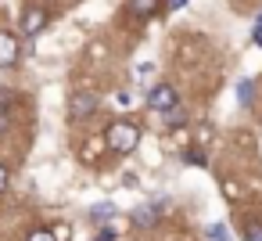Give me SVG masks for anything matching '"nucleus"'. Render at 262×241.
Listing matches in <instances>:
<instances>
[{
    "mask_svg": "<svg viewBox=\"0 0 262 241\" xmlns=\"http://www.w3.org/2000/svg\"><path fill=\"white\" fill-rule=\"evenodd\" d=\"M169 8H183V0H169Z\"/></svg>",
    "mask_w": 262,
    "mask_h": 241,
    "instance_id": "4be33fe9",
    "label": "nucleus"
},
{
    "mask_svg": "<svg viewBox=\"0 0 262 241\" xmlns=\"http://www.w3.org/2000/svg\"><path fill=\"white\" fill-rule=\"evenodd\" d=\"M4 187H8V169L0 166V191H4Z\"/></svg>",
    "mask_w": 262,
    "mask_h": 241,
    "instance_id": "412c9836",
    "label": "nucleus"
},
{
    "mask_svg": "<svg viewBox=\"0 0 262 241\" xmlns=\"http://www.w3.org/2000/svg\"><path fill=\"white\" fill-rule=\"evenodd\" d=\"M94 241H115V230H112V227H101V230H97V237H94Z\"/></svg>",
    "mask_w": 262,
    "mask_h": 241,
    "instance_id": "2eb2a0df",
    "label": "nucleus"
},
{
    "mask_svg": "<svg viewBox=\"0 0 262 241\" xmlns=\"http://www.w3.org/2000/svg\"><path fill=\"white\" fill-rule=\"evenodd\" d=\"M115 105H119V108H129L133 101H129V94H119V97H115Z\"/></svg>",
    "mask_w": 262,
    "mask_h": 241,
    "instance_id": "6ab92c4d",
    "label": "nucleus"
},
{
    "mask_svg": "<svg viewBox=\"0 0 262 241\" xmlns=\"http://www.w3.org/2000/svg\"><path fill=\"white\" fill-rule=\"evenodd\" d=\"M147 105H151L155 112H172V108H176L180 101H176V90H172V87L165 83V87H155V90L147 94Z\"/></svg>",
    "mask_w": 262,
    "mask_h": 241,
    "instance_id": "f03ea898",
    "label": "nucleus"
},
{
    "mask_svg": "<svg viewBox=\"0 0 262 241\" xmlns=\"http://www.w3.org/2000/svg\"><path fill=\"white\" fill-rule=\"evenodd\" d=\"M94 108H97V101H94L90 94H76V97H72V108H69V112H72V119H83V115H90Z\"/></svg>",
    "mask_w": 262,
    "mask_h": 241,
    "instance_id": "39448f33",
    "label": "nucleus"
},
{
    "mask_svg": "<svg viewBox=\"0 0 262 241\" xmlns=\"http://www.w3.org/2000/svg\"><path fill=\"white\" fill-rule=\"evenodd\" d=\"M251 36H255V44L262 47V15H258V22H255V33H251Z\"/></svg>",
    "mask_w": 262,
    "mask_h": 241,
    "instance_id": "a211bd4d",
    "label": "nucleus"
},
{
    "mask_svg": "<svg viewBox=\"0 0 262 241\" xmlns=\"http://www.w3.org/2000/svg\"><path fill=\"white\" fill-rule=\"evenodd\" d=\"M18 26H22V33H26V36H36V33L47 26V11H43V8H26Z\"/></svg>",
    "mask_w": 262,
    "mask_h": 241,
    "instance_id": "7ed1b4c3",
    "label": "nucleus"
},
{
    "mask_svg": "<svg viewBox=\"0 0 262 241\" xmlns=\"http://www.w3.org/2000/svg\"><path fill=\"white\" fill-rule=\"evenodd\" d=\"M0 130H8V112H4V105H0Z\"/></svg>",
    "mask_w": 262,
    "mask_h": 241,
    "instance_id": "aec40b11",
    "label": "nucleus"
},
{
    "mask_svg": "<svg viewBox=\"0 0 262 241\" xmlns=\"http://www.w3.org/2000/svg\"><path fill=\"white\" fill-rule=\"evenodd\" d=\"M26 241H58V237H54V230H43V227H40V230H33Z\"/></svg>",
    "mask_w": 262,
    "mask_h": 241,
    "instance_id": "9b49d317",
    "label": "nucleus"
},
{
    "mask_svg": "<svg viewBox=\"0 0 262 241\" xmlns=\"http://www.w3.org/2000/svg\"><path fill=\"white\" fill-rule=\"evenodd\" d=\"M129 11L140 15V18H151L158 11V0H129Z\"/></svg>",
    "mask_w": 262,
    "mask_h": 241,
    "instance_id": "0eeeda50",
    "label": "nucleus"
},
{
    "mask_svg": "<svg viewBox=\"0 0 262 241\" xmlns=\"http://www.w3.org/2000/svg\"><path fill=\"white\" fill-rule=\"evenodd\" d=\"M90 216H94L97 223H104L108 216H115V205H112V202H101V205H94V209H90Z\"/></svg>",
    "mask_w": 262,
    "mask_h": 241,
    "instance_id": "1a4fd4ad",
    "label": "nucleus"
},
{
    "mask_svg": "<svg viewBox=\"0 0 262 241\" xmlns=\"http://www.w3.org/2000/svg\"><path fill=\"white\" fill-rule=\"evenodd\" d=\"M165 115H169V126H180V123H183V119H187V112H183V108H180V105H176V108H172V112H165Z\"/></svg>",
    "mask_w": 262,
    "mask_h": 241,
    "instance_id": "f8f14e48",
    "label": "nucleus"
},
{
    "mask_svg": "<svg viewBox=\"0 0 262 241\" xmlns=\"http://www.w3.org/2000/svg\"><path fill=\"white\" fill-rule=\"evenodd\" d=\"M248 241H262V223H248Z\"/></svg>",
    "mask_w": 262,
    "mask_h": 241,
    "instance_id": "4468645a",
    "label": "nucleus"
},
{
    "mask_svg": "<svg viewBox=\"0 0 262 241\" xmlns=\"http://www.w3.org/2000/svg\"><path fill=\"white\" fill-rule=\"evenodd\" d=\"M158 209H162V205H144V209H137V212H133V223H137V227H155V223H158Z\"/></svg>",
    "mask_w": 262,
    "mask_h": 241,
    "instance_id": "423d86ee",
    "label": "nucleus"
},
{
    "mask_svg": "<svg viewBox=\"0 0 262 241\" xmlns=\"http://www.w3.org/2000/svg\"><path fill=\"white\" fill-rule=\"evenodd\" d=\"M151 72H155V65H140V69H137V79H147Z\"/></svg>",
    "mask_w": 262,
    "mask_h": 241,
    "instance_id": "f3484780",
    "label": "nucleus"
},
{
    "mask_svg": "<svg viewBox=\"0 0 262 241\" xmlns=\"http://www.w3.org/2000/svg\"><path fill=\"white\" fill-rule=\"evenodd\" d=\"M187 162H190V166H205V155H201V151H187Z\"/></svg>",
    "mask_w": 262,
    "mask_h": 241,
    "instance_id": "dca6fc26",
    "label": "nucleus"
},
{
    "mask_svg": "<svg viewBox=\"0 0 262 241\" xmlns=\"http://www.w3.org/2000/svg\"><path fill=\"white\" fill-rule=\"evenodd\" d=\"M18 62V40L11 36V33H0V65H15Z\"/></svg>",
    "mask_w": 262,
    "mask_h": 241,
    "instance_id": "20e7f679",
    "label": "nucleus"
},
{
    "mask_svg": "<svg viewBox=\"0 0 262 241\" xmlns=\"http://www.w3.org/2000/svg\"><path fill=\"white\" fill-rule=\"evenodd\" d=\"M54 237H58V241H69V237H72V227H69V223H58V227H54Z\"/></svg>",
    "mask_w": 262,
    "mask_h": 241,
    "instance_id": "ddd939ff",
    "label": "nucleus"
},
{
    "mask_svg": "<svg viewBox=\"0 0 262 241\" xmlns=\"http://www.w3.org/2000/svg\"><path fill=\"white\" fill-rule=\"evenodd\" d=\"M104 140H108V148H112V151L129 155V151L140 144V126H133V123H126V119H119V123H112V126H108Z\"/></svg>",
    "mask_w": 262,
    "mask_h": 241,
    "instance_id": "f257e3e1",
    "label": "nucleus"
},
{
    "mask_svg": "<svg viewBox=\"0 0 262 241\" xmlns=\"http://www.w3.org/2000/svg\"><path fill=\"white\" fill-rule=\"evenodd\" d=\"M205 237H208V241H233L230 230H226V223H208V227H205Z\"/></svg>",
    "mask_w": 262,
    "mask_h": 241,
    "instance_id": "6e6552de",
    "label": "nucleus"
},
{
    "mask_svg": "<svg viewBox=\"0 0 262 241\" xmlns=\"http://www.w3.org/2000/svg\"><path fill=\"white\" fill-rule=\"evenodd\" d=\"M237 97H241V105H251V97H255V83H251V79H241Z\"/></svg>",
    "mask_w": 262,
    "mask_h": 241,
    "instance_id": "9d476101",
    "label": "nucleus"
}]
</instances>
